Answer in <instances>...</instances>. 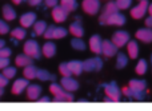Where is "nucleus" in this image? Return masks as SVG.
Masks as SVG:
<instances>
[{"mask_svg":"<svg viewBox=\"0 0 152 111\" xmlns=\"http://www.w3.org/2000/svg\"><path fill=\"white\" fill-rule=\"evenodd\" d=\"M148 4H150V3H148L147 0H140L139 4H136L135 7H132L131 16L134 19H136V20L143 19V16L148 12Z\"/></svg>","mask_w":152,"mask_h":111,"instance_id":"5","label":"nucleus"},{"mask_svg":"<svg viewBox=\"0 0 152 111\" xmlns=\"http://www.w3.org/2000/svg\"><path fill=\"white\" fill-rule=\"evenodd\" d=\"M127 21L126 16L123 15L121 12H115V13H111V15L105 16V18H100L99 19V23L102 26H124Z\"/></svg>","mask_w":152,"mask_h":111,"instance_id":"1","label":"nucleus"},{"mask_svg":"<svg viewBox=\"0 0 152 111\" xmlns=\"http://www.w3.org/2000/svg\"><path fill=\"white\" fill-rule=\"evenodd\" d=\"M68 66H69V70H71L72 75H76V76H79V75L84 71L83 62H80V60H71V62H68Z\"/></svg>","mask_w":152,"mask_h":111,"instance_id":"20","label":"nucleus"},{"mask_svg":"<svg viewBox=\"0 0 152 111\" xmlns=\"http://www.w3.org/2000/svg\"><path fill=\"white\" fill-rule=\"evenodd\" d=\"M8 85V78H5L3 74H0V87L4 88Z\"/></svg>","mask_w":152,"mask_h":111,"instance_id":"43","label":"nucleus"},{"mask_svg":"<svg viewBox=\"0 0 152 111\" xmlns=\"http://www.w3.org/2000/svg\"><path fill=\"white\" fill-rule=\"evenodd\" d=\"M10 32V26L5 23L4 20H0V34L1 35H5Z\"/></svg>","mask_w":152,"mask_h":111,"instance_id":"39","label":"nucleus"},{"mask_svg":"<svg viewBox=\"0 0 152 111\" xmlns=\"http://www.w3.org/2000/svg\"><path fill=\"white\" fill-rule=\"evenodd\" d=\"M60 5H63L68 12H72L77 8V0H60Z\"/></svg>","mask_w":152,"mask_h":111,"instance_id":"31","label":"nucleus"},{"mask_svg":"<svg viewBox=\"0 0 152 111\" xmlns=\"http://www.w3.org/2000/svg\"><path fill=\"white\" fill-rule=\"evenodd\" d=\"M121 94H123L127 99H129V101H132V99H134V98H132V90H131V87H129V86H128V87H124L123 91H121Z\"/></svg>","mask_w":152,"mask_h":111,"instance_id":"40","label":"nucleus"},{"mask_svg":"<svg viewBox=\"0 0 152 111\" xmlns=\"http://www.w3.org/2000/svg\"><path fill=\"white\" fill-rule=\"evenodd\" d=\"M3 94H4V90H3V87H0V96H1Z\"/></svg>","mask_w":152,"mask_h":111,"instance_id":"51","label":"nucleus"},{"mask_svg":"<svg viewBox=\"0 0 152 111\" xmlns=\"http://www.w3.org/2000/svg\"><path fill=\"white\" fill-rule=\"evenodd\" d=\"M69 32H71L75 37H83L84 36V28L80 24V21H77V20L74 21V23H71V26H69Z\"/></svg>","mask_w":152,"mask_h":111,"instance_id":"19","label":"nucleus"},{"mask_svg":"<svg viewBox=\"0 0 152 111\" xmlns=\"http://www.w3.org/2000/svg\"><path fill=\"white\" fill-rule=\"evenodd\" d=\"M74 101V95H72V93H69V91H66L64 90L63 93L58 94V95L53 96V102H72Z\"/></svg>","mask_w":152,"mask_h":111,"instance_id":"25","label":"nucleus"},{"mask_svg":"<svg viewBox=\"0 0 152 111\" xmlns=\"http://www.w3.org/2000/svg\"><path fill=\"white\" fill-rule=\"evenodd\" d=\"M118 11H120V10H119L116 1L108 0V3L104 5V8H103V12H102V15H100V18H105V16L111 15V13H115V12H118Z\"/></svg>","mask_w":152,"mask_h":111,"instance_id":"16","label":"nucleus"},{"mask_svg":"<svg viewBox=\"0 0 152 111\" xmlns=\"http://www.w3.org/2000/svg\"><path fill=\"white\" fill-rule=\"evenodd\" d=\"M60 85L64 90L69 91V93H74V91L79 90V82L72 76H63L60 80Z\"/></svg>","mask_w":152,"mask_h":111,"instance_id":"10","label":"nucleus"},{"mask_svg":"<svg viewBox=\"0 0 152 111\" xmlns=\"http://www.w3.org/2000/svg\"><path fill=\"white\" fill-rule=\"evenodd\" d=\"M151 64H152V55H151Z\"/></svg>","mask_w":152,"mask_h":111,"instance_id":"52","label":"nucleus"},{"mask_svg":"<svg viewBox=\"0 0 152 111\" xmlns=\"http://www.w3.org/2000/svg\"><path fill=\"white\" fill-rule=\"evenodd\" d=\"M139 1H140V0H139Z\"/></svg>","mask_w":152,"mask_h":111,"instance_id":"53","label":"nucleus"},{"mask_svg":"<svg viewBox=\"0 0 152 111\" xmlns=\"http://www.w3.org/2000/svg\"><path fill=\"white\" fill-rule=\"evenodd\" d=\"M83 68L87 72H94V71H100L103 68V60L100 56H95V58L87 59L83 62Z\"/></svg>","mask_w":152,"mask_h":111,"instance_id":"4","label":"nucleus"},{"mask_svg":"<svg viewBox=\"0 0 152 111\" xmlns=\"http://www.w3.org/2000/svg\"><path fill=\"white\" fill-rule=\"evenodd\" d=\"M36 21V13L35 12H26L24 15L20 16V26L23 28H28V27L34 26Z\"/></svg>","mask_w":152,"mask_h":111,"instance_id":"13","label":"nucleus"},{"mask_svg":"<svg viewBox=\"0 0 152 111\" xmlns=\"http://www.w3.org/2000/svg\"><path fill=\"white\" fill-rule=\"evenodd\" d=\"M36 79L39 80H43V82H45V80H55L56 76L53 74H51V72H48L47 70H43V68H37V72H36Z\"/></svg>","mask_w":152,"mask_h":111,"instance_id":"23","label":"nucleus"},{"mask_svg":"<svg viewBox=\"0 0 152 111\" xmlns=\"http://www.w3.org/2000/svg\"><path fill=\"white\" fill-rule=\"evenodd\" d=\"M4 44H5V43H4V40H3V39H0V48H1V47H4Z\"/></svg>","mask_w":152,"mask_h":111,"instance_id":"50","label":"nucleus"},{"mask_svg":"<svg viewBox=\"0 0 152 111\" xmlns=\"http://www.w3.org/2000/svg\"><path fill=\"white\" fill-rule=\"evenodd\" d=\"M23 50H24V54L31 56L32 59H39L42 56V50H40L39 43L34 39L27 40L23 46Z\"/></svg>","mask_w":152,"mask_h":111,"instance_id":"2","label":"nucleus"},{"mask_svg":"<svg viewBox=\"0 0 152 111\" xmlns=\"http://www.w3.org/2000/svg\"><path fill=\"white\" fill-rule=\"evenodd\" d=\"M132 98L136 99V101H144L147 98V88H132Z\"/></svg>","mask_w":152,"mask_h":111,"instance_id":"28","label":"nucleus"},{"mask_svg":"<svg viewBox=\"0 0 152 111\" xmlns=\"http://www.w3.org/2000/svg\"><path fill=\"white\" fill-rule=\"evenodd\" d=\"M128 86L132 88H147V82L143 79H131Z\"/></svg>","mask_w":152,"mask_h":111,"instance_id":"34","label":"nucleus"},{"mask_svg":"<svg viewBox=\"0 0 152 111\" xmlns=\"http://www.w3.org/2000/svg\"><path fill=\"white\" fill-rule=\"evenodd\" d=\"M50 91L52 93V95L55 96V95H58V94L63 93L64 88L61 87V85H58V83H52V85L50 86Z\"/></svg>","mask_w":152,"mask_h":111,"instance_id":"38","label":"nucleus"},{"mask_svg":"<svg viewBox=\"0 0 152 111\" xmlns=\"http://www.w3.org/2000/svg\"><path fill=\"white\" fill-rule=\"evenodd\" d=\"M68 31L64 27H53V34H52V39H63L67 36Z\"/></svg>","mask_w":152,"mask_h":111,"instance_id":"30","label":"nucleus"},{"mask_svg":"<svg viewBox=\"0 0 152 111\" xmlns=\"http://www.w3.org/2000/svg\"><path fill=\"white\" fill-rule=\"evenodd\" d=\"M59 72L61 74V76H72V72L69 70L68 63H60L59 66Z\"/></svg>","mask_w":152,"mask_h":111,"instance_id":"35","label":"nucleus"},{"mask_svg":"<svg viewBox=\"0 0 152 111\" xmlns=\"http://www.w3.org/2000/svg\"><path fill=\"white\" fill-rule=\"evenodd\" d=\"M68 11L63 7V5H55L52 8V18L56 23H63L68 18Z\"/></svg>","mask_w":152,"mask_h":111,"instance_id":"9","label":"nucleus"},{"mask_svg":"<svg viewBox=\"0 0 152 111\" xmlns=\"http://www.w3.org/2000/svg\"><path fill=\"white\" fill-rule=\"evenodd\" d=\"M105 91V95H108L110 98H112L113 102H120L121 99V90L118 86L116 82H110V83H104L102 86Z\"/></svg>","mask_w":152,"mask_h":111,"instance_id":"3","label":"nucleus"},{"mask_svg":"<svg viewBox=\"0 0 152 111\" xmlns=\"http://www.w3.org/2000/svg\"><path fill=\"white\" fill-rule=\"evenodd\" d=\"M102 54L105 58H112L118 54V47L115 46V43L110 39L103 40V47H102Z\"/></svg>","mask_w":152,"mask_h":111,"instance_id":"8","label":"nucleus"},{"mask_svg":"<svg viewBox=\"0 0 152 111\" xmlns=\"http://www.w3.org/2000/svg\"><path fill=\"white\" fill-rule=\"evenodd\" d=\"M27 1H28L29 5H32V7H36V5H39L40 3L43 1V0H27Z\"/></svg>","mask_w":152,"mask_h":111,"instance_id":"45","label":"nucleus"},{"mask_svg":"<svg viewBox=\"0 0 152 111\" xmlns=\"http://www.w3.org/2000/svg\"><path fill=\"white\" fill-rule=\"evenodd\" d=\"M102 47H103V39L100 37V35H92L89 37V50L96 55L102 54Z\"/></svg>","mask_w":152,"mask_h":111,"instance_id":"11","label":"nucleus"},{"mask_svg":"<svg viewBox=\"0 0 152 111\" xmlns=\"http://www.w3.org/2000/svg\"><path fill=\"white\" fill-rule=\"evenodd\" d=\"M42 54L45 58H53L56 54V44L52 42H45L42 48Z\"/></svg>","mask_w":152,"mask_h":111,"instance_id":"17","label":"nucleus"},{"mask_svg":"<svg viewBox=\"0 0 152 111\" xmlns=\"http://www.w3.org/2000/svg\"><path fill=\"white\" fill-rule=\"evenodd\" d=\"M10 66V58H0V70Z\"/></svg>","mask_w":152,"mask_h":111,"instance_id":"42","label":"nucleus"},{"mask_svg":"<svg viewBox=\"0 0 152 111\" xmlns=\"http://www.w3.org/2000/svg\"><path fill=\"white\" fill-rule=\"evenodd\" d=\"M135 36H136L137 40H140L143 43H152V28H148V27L139 28L135 34Z\"/></svg>","mask_w":152,"mask_h":111,"instance_id":"12","label":"nucleus"},{"mask_svg":"<svg viewBox=\"0 0 152 111\" xmlns=\"http://www.w3.org/2000/svg\"><path fill=\"white\" fill-rule=\"evenodd\" d=\"M3 75H4L5 78H8V79H12L16 75V68L15 67H11V66L4 67V68H3Z\"/></svg>","mask_w":152,"mask_h":111,"instance_id":"36","label":"nucleus"},{"mask_svg":"<svg viewBox=\"0 0 152 111\" xmlns=\"http://www.w3.org/2000/svg\"><path fill=\"white\" fill-rule=\"evenodd\" d=\"M128 64V55L123 52H119L116 54V68L118 70H121Z\"/></svg>","mask_w":152,"mask_h":111,"instance_id":"27","label":"nucleus"},{"mask_svg":"<svg viewBox=\"0 0 152 111\" xmlns=\"http://www.w3.org/2000/svg\"><path fill=\"white\" fill-rule=\"evenodd\" d=\"M145 26H147L148 28H152V15H150L145 19Z\"/></svg>","mask_w":152,"mask_h":111,"instance_id":"46","label":"nucleus"},{"mask_svg":"<svg viewBox=\"0 0 152 111\" xmlns=\"http://www.w3.org/2000/svg\"><path fill=\"white\" fill-rule=\"evenodd\" d=\"M36 72H37V68L34 66V64H28V66L24 67V71H23V75L26 79L31 80V79H36Z\"/></svg>","mask_w":152,"mask_h":111,"instance_id":"24","label":"nucleus"},{"mask_svg":"<svg viewBox=\"0 0 152 111\" xmlns=\"http://www.w3.org/2000/svg\"><path fill=\"white\" fill-rule=\"evenodd\" d=\"M23 1H24V0H12L13 4H21Z\"/></svg>","mask_w":152,"mask_h":111,"instance_id":"49","label":"nucleus"},{"mask_svg":"<svg viewBox=\"0 0 152 111\" xmlns=\"http://www.w3.org/2000/svg\"><path fill=\"white\" fill-rule=\"evenodd\" d=\"M127 52H128V58L136 59L139 55V44L136 40H129L127 43Z\"/></svg>","mask_w":152,"mask_h":111,"instance_id":"18","label":"nucleus"},{"mask_svg":"<svg viewBox=\"0 0 152 111\" xmlns=\"http://www.w3.org/2000/svg\"><path fill=\"white\" fill-rule=\"evenodd\" d=\"M47 27L48 26H47V23H45L44 20H36L34 23V32H35V35H39V36L44 35Z\"/></svg>","mask_w":152,"mask_h":111,"instance_id":"26","label":"nucleus"},{"mask_svg":"<svg viewBox=\"0 0 152 111\" xmlns=\"http://www.w3.org/2000/svg\"><path fill=\"white\" fill-rule=\"evenodd\" d=\"M11 56V50L7 47H1L0 48V58H10Z\"/></svg>","mask_w":152,"mask_h":111,"instance_id":"41","label":"nucleus"},{"mask_svg":"<svg viewBox=\"0 0 152 111\" xmlns=\"http://www.w3.org/2000/svg\"><path fill=\"white\" fill-rule=\"evenodd\" d=\"M32 60H34V59H32L31 56L26 55V54H21V55L16 56L15 63L18 67H26V66H28V64H32Z\"/></svg>","mask_w":152,"mask_h":111,"instance_id":"21","label":"nucleus"},{"mask_svg":"<svg viewBox=\"0 0 152 111\" xmlns=\"http://www.w3.org/2000/svg\"><path fill=\"white\" fill-rule=\"evenodd\" d=\"M26 29L23 28V27H18V28H15V29H12L11 31V36L13 37L15 40H23L24 37H26Z\"/></svg>","mask_w":152,"mask_h":111,"instance_id":"33","label":"nucleus"},{"mask_svg":"<svg viewBox=\"0 0 152 111\" xmlns=\"http://www.w3.org/2000/svg\"><path fill=\"white\" fill-rule=\"evenodd\" d=\"M42 94V87L39 85H28L27 87V98L29 101H37Z\"/></svg>","mask_w":152,"mask_h":111,"instance_id":"15","label":"nucleus"},{"mask_svg":"<svg viewBox=\"0 0 152 111\" xmlns=\"http://www.w3.org/2000/svg\"><path fill=\"white\" fill-rule=\"evenodd\" d=\"M71 46H72V48L76 50V51H84L86 50V43L83 42L81 37H74V39L71 40Z\"/></svg>","mask_w":152,"mask_h":111,"instance_id":"32","label":"nucleus"},{"mask_svg":"<svg viewBox=\"0 0 152 111\" xmlns=\"http://www.w3.org/2000/svg\"><path fill=\"white\" fill-rule=\"evenodd\" d=\"M81 8L88 15H96L100 11V0H83Z\"/></svg>","mask_w":152,"mask_h":111,"instance_id":"7","label":"nucleus"},{"mask_svg":"<svg viewBox=\"0 0 152 111\" xmlns=\"http://www.w3.org/2000/svg\"><path fill=\"white\" fill-rule=\"evenodd\" d=\"M3 18L5 19L7 21H12L16 19V12L10 4H5L3 7Z\"/></svg>","mask_w":152,"mask_h":111,"instance_id":"22","label":"nucleus"},{"mask_svg":"<svg viewBox=\"0 0 152 111\" xmlns=\"http://www.w3.org/2000/svg\"><path fill=\"white\" fill-rule=\"evenodd\" d=\"M37 102H43V103H48V102H51V99L48 98V96H42V98L37 99Z\"/></svg>","mask_w":152,"mask_h":111,"instance_id":"47","label":"nucleus"},{"mask_svg":"<svg viewBox=\"0 0 152 111\" xmlns=\"http://www.w3.org/2000/svg\"><path fill=\"white\" fill-rule=\"evenodd\" d=\"M119 10H128L132 4V0H115Z\"/></svg>","mask_w":152,"mask_h":111,"instance_id":"37","label":"nucleus"},{"mask_svg":"<svg viewBox=\"0 0 152 111\" xmlns=\"http://www.w3.org/2000/svg\"><path fill=\"white\" fill-rule=\"evenodd\" d=\"M44 3H45V5H47V7L53 8V7H55V5H58L59 0H44Z\"/></svg>","mask_w":152,"mask_h":111,"instance_id":"44","label":"nucleus"},{"mask_svg":"<svg viewBox=\"0 0 152 111\" xmlns=\"http://www.w3.org/2000/svg\"><path fill=\"white\" fill-rule=\"evenodd\" d=\"M135 71H136L137 75H144L145 72L148 71V63L145 59H140L139 62H137L136 64V68H135Z\"/></svg>","mask_w":152,"mask_h":111,"instance_id":"29","label":"nucleus"},{"mask_svg":"<svg viewBox=\"0 0 152 111\" xmlns=\"http://www.w3.org/2000/svg\"><path fill=\"white\" fill-rule=\"evenodd\" d=\"M129 34L127 31H123V29H120V31H116L115 34L112 35V42L115 43V46L118 48H121L124 47V46H127V43L129 42Z\"/></svg>","mask_w":152,"mask_h":111,"instance_id":"6","label":"nucleus"},{"mask_svg":"<svg viewBox=\"0 0 152 111\" xmlns=\"http://www.w3.org/2000/svg\"><path fill=\"white\" fill-rule=\"evenodd\" d=\"M28 85H29L28 79H26V78H24V79H16L12 85V94H15V95H20L24 90H27Z\"/></svg>","mask_w":152,"mask_h":111,"instance_id":"14","label":"nucleus"},{"mask_svg":"<svg viewBox=\"0 0 152 111\" xmlns=\"http://www.w3.org/2000/svg\"><path fill=\"white\" fill-rule=\"evenodd\" d=\"M148 13H150V15H152V3H150V4H148Z\"/></svg>","mask_w":152,"mask_h":111,"instance_id":"48","label":"nucleus"}]
</instances>
